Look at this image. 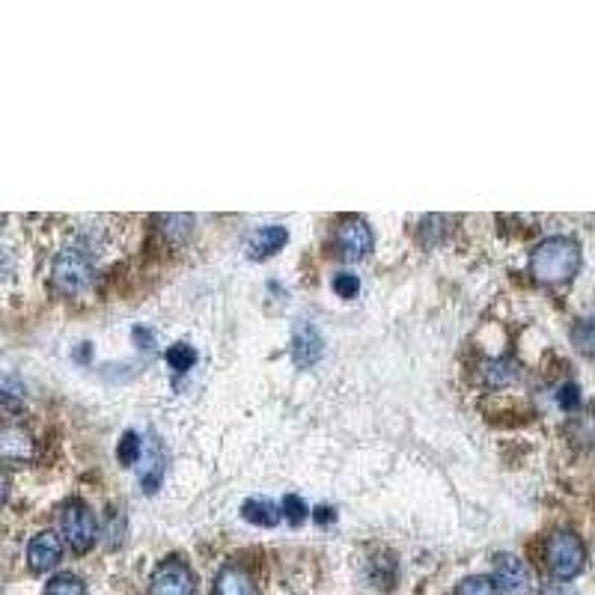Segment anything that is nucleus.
<instances>
[{
	"mask_svg": "<svg viewBox=\"0 0 595 595\" xmlns=\"http://www.w3.org/2000/svg\"><path fill=\"white\" fill-rule=\"evenodd\" d=\"M93 280V259L78 250V247H66L54 256V265H51V286L72 298L78 292H84Z\"/></svg>",
	"mask_w": 595,
	"mask_h": 595,
	"instance_id": "nucleus-3",
	"label": "nucleus"
},
{
	"mask_svg": "<svg viewBox=\"0 0 595 595\" xmlns=\"http://www.w3.org/2000/svg\"><path fill=\"white\" fill-rule=\"evenodd\" d=\"M45 595H87V587L78 575L66 572V575H54L45 587Z\"/></svg>",
	"mask_w": 595,
	"mask_h": 595,
	"instance_id": "nucleus-15",
	"label": "nucleus"
},
{
	"mask_svg": "<svg viewBox=\"0 0 595 595\" xmlns=\"http://www.w3.org/2000/svg\"><path fill=\"white\" fill-rule=\"evenodd\" d=\"M572 337L581 343L578 349H581L584 355H590V352H593V325H590V319H581V322H578V328L572 331Z\"/></svg>",
	"mask_w": 595,
	"mask_h": 595,
	"instance_id": "nucleus-22",
	"label": "nucleus"
},
{
	"mask_svg": "<svg viewBox=\"0 0 595 595\" xmlns=\"http://www.w3.org/2000/svg\"><path fill=\"white\" fill-rule=\"evenodd\" d=\"M60 530L69 542L72 551L84 554L96 545V536H99V524H96V515L90 512V506L84 500H69L60 512Z\"/></svg>",
	"mask_w": 595,
	"mask_h": 595,
	"instance_id": "nucleus-4",
	"label": "nucleus"
},
{
	"mask_svg": "<svg viewBox=\"0 0 595 595\" xmlns=\"http://www.w3.org/2000/svg\"><path fill=\"white\" fill-rule=\"evenodd\" d=\"M283 515H286L292 524H301V521L310 515V509H307V503H304L298 494H286V500H283Z\"/></svg>",
	"mask_w": 595,
	"mask_h": 595,
	"instance_id": "nucleus-20",
	"label": "nucleus"
},
{
	"mask_svg": "<svg viewBox=\"0 0 595 595\" xmlns=\"http://www.w3.org/2000/svg\"><path fill=\"white\" fill-rule=\"evenodd\" d=\"M60 557H63V542H60V536L51 533V530L36 533V536L30 539V545H27V563H30L33 572H48V569H54V566L60 563Z\"/></svg>",
	"mask_w": 595,
	"mask_h": 595,
	"instance_id": "nucleus-9",
	"label": "nucleus"
},
{
	"mask_svg": "<svg viewBox=\"0 0 595 595\" xmlns=\"http://www.w3.org/2000/svg\"><path fill=\"white\" fill-rule=\"evenodd\" d=\"M140 453H143V441L137 438V432H125L122 435V441H119L117 447V459L125 465V468H131L137 459H140Z\"/></svg>",
	"mask_w": 595,
	"mask_h": 595,
	"instance_id": "nucleus-16",
	"label": "nucleus"
},
{
	"mask_svg": "<svg viewBox=\"0 0 595 595\" xmlns=\"http://www.w3.org/2000/svg\"><path fill=\"white\" fill-rule=\"evenodd\" d=\"M167 363H170V369H176V372H188V369L197 363V352H194L188 343H176V346L167 349Z\"/></svg>",
	"mask_w": 595,
	"mask_h": 595,
	"instance_id": "nucleus-17",
	"label": "nucleus"
},
{
	"mask_svg": "<svg viewBox=\"0 0 595 595\" xmlns=\"http://www.w3.org/2000/svg\"><path fill=\"white\" fill-rule=\"evenodd\" d=\"M453 595H497V593H494V584H491V578H488V575H474V578H465V581L456 587V593Z\"/></svg>",
	"mask_w": 595,
	"mask_h": 595,
	"instance_id": "nucleus-18",
	"label": "nucleus"
},
{
	"mask_svg": "<svg viewBox=\"0 0 595 595\" xmlns=\"http://www.w3.org/2000/svg\"><path fill=\"white\" fill-rule=\"evenodd\" d=\"M241 515L256 527H274L280 521V506L268 497H250V500H244Z\"/></svg>",
	"mask_w": 595,
	"mask_h": 595,
	"instance_id": "nucleus-13",
	"label": "nucleus"
},
{
	"mask_svg": "<svg viewBox=\"0 0 595 595\" xmlns=\"http://www.w3.org/2000/svg\"><path fill=\"white\" fill-rule=\"evenodd\" d=\"M560 408L563 411H572V408H578V402H581V396H578V387L575 384H566L563 390H560Z\"/></svg>",
	"mask_w": 595,
	"mask_h": 595,
	"instance_id": "nucleus-23",
	"label": "nucleus"
},
{
	"mask_svg": "<svg viewBox=\"0 0 595 595\" xmlns=\"http://www.w3.org/2000/svg\"><path fill=\"white\" fill-rule=\"evenodd\" d=\"M584 563H587V548H584V542H581L578 533L557 530L548 539V545H545V566H548V572L557 581L578 578L584 572Z\"/></svg>",
	"mask_w": 595,
	"mask_h": 595,
	"instance_id": "nucleus-2",
	"label": "nucleus"
},
{
	"mask_svg": "<svg viewBox=\"0 0 595 595\" xmlns=\"http://www.w3.org/2000/svg\"><path fill=\"white\" fill-rule=\"evenodd\" d=\"M36 456V441L21 426H0V465H27Z\"/></svg>",
	"mask_w": 595,
	"mask_h": 595,
	"instance_id": "nucleus-8",
	"label": "nucleus"
},
{
	"mask_svg": "<svg viewBox=\"0 0 595 595\" xmlns=\"http://www.w3.org/2000/svg\"><path fill=\"white\" fill-rule=\"evenodd\" d=\"M194 593H197L194 572H191L182 560H176V557L164 560V563L152 572V578H149V595H194Z\"/></svg>",
	"mask_w": 595,
	"mask_h": 595,
	"instance_id": "nucleus-6",
	"label": "nucleus"
},
{
	"mask_svg": "<svg viewBox=\"0 0 595 595\" xmlns=\"http://www.w3.org/2000/svg\"><path fill=\"white\" fill-rule=\"evenodd\" d=\"M372 230L363 218H343L334 230V247L343 259L349 262H357L363 256H369L372 250Z\"/></svg>",
	"mask_w": 595,
	"mask_h": 595,
	"instance_id": "nucleus-7",
	"label": "nucleus"
},
{
	"mask_svg": "<svg viewBox=\"0 0 595 595\" xmlns=\"http://www.w3.org/2000/svg\"><path fill=\"white\" fill-rule=\"evenodd\" d=\"M334 292H337L340 298H357V292H360L357 274H337V277H334Z\"/></svg>",
	"mask_w": 595,
	"mask_h": 595,
	"instance_id": "nucleus-21",
	"label": "nucleus"
},
{
	"mask_svg": "<svg viewBox=\"0 0 595 595\" xmlns=\"http://www.w3.org/2000/svg\"><path fill=\"white\" fill-rule=\"evenodd\" d=\"M494 593L500 595H530L533 593V572L530 566L515 557V554H500L494 560V575H491Z\"/></svg>",
	"mask_w": 595,
	"mask_h": 595,
	"instance_id": "nucleus-5",
	"label": "nucleus"
},
{
	"mask_svg": "<svg viewBox=\"0 0 595 595\" xmlns=\"http://www.w3.org/2000/svg\"><path fill=\"white\" fill-rule=\"evenodd\" d=\"M542 595H578L569 584H560V581H554V584H548L545 590H542Z\"/></svg>",
	"mask_w": 595,
	"mask_h": 595,
	"instance_id": "nucleus-25",
	"label": "nucleus"
},
{
	"mask_svg": "<svg viewBox=\"0 0 595 595\" xmlns=\"http://www.w3.org/2000/svg\"><path fill=\"white\" fill-rule=\"evenodd\" d=\"M6 497H9V479L0 474V506L6 503Z\"/></svg>",
	"mask_w": 595,
	"mask_h": 595,
	"instance_id": "nucleus-26",
	"label": "nucleus"
},
{
	"mask_svg": "<svg viewBox=\"0 0 595 595\" xmlns=\"http://www.w3.org/2000/svg\"><path fill=\"white\" fill-rule=\"evenodd\" d=\"M313 518H316L319 524H331V521L337 518V512H334L331 506H316V509H313Z\"/></svg>",
	"mask_w": 595,
	"mask_h": 595,
	"instance_id": "nucleus-24",
	"label": "nucleus"
},
{
	"mask_svg": "<svg viewBox=\"0 0 595 595\" xmlns=\"http://www.w3.org/2000/svg\"><path fill=\"white\" fill-rule=\"evenodd\" d=\"M212 595H259L256 581L236 566H224L215 578V590Z\"/></svg>",
	"mask_w": 595,
	"mask_h": 595,
	"instance_id": "nucleus-12",
	"label": "nucleus"
},
{
	"mask_svg": "<svg viewBox=\"0 0 595 595\" xmlns=\"http://www.w3.org/2000/svg\"><path fill=\"white\" fill-rule=\"evenodd\" d=\"M581 271V244L569 236H551L530 253V274L545 286L569 283Z\"/></svg>",
	"mask_w": 595,
	"mask_h": 595,
	"instance_id": "nucleus-1",
	"label": "nucleus"
},
{
	"mask_svg": "<svg viewBox=\"0 0 595 595\" xmlns=\"http://www.w3.org/2000/svg\"><path fill=\"white\" fill-rule=\"evenodd\" d=\"M325 352V343H322V334L316 325H298L295 334H292V360L298 366H313Z\"/></svg>",
	"mask_w": 595,
	"mask_h": 595,
	"instance_id": "nucleus-10",
	"label": "nucleus"
},
{
	"mask_svg": "<svg viewBox=\"0 0 595 595\" xmlns=\"http://www.w3.org/2000/svg\"><path fill=\"white\" fill-rule=\"evenodd\" d=\"M286 241H289L286 227H277V224L262 227V230H256V233L250 236V241H247V256H250V259H268V256H274L277 250H283Z\"/></svg>",
	"mask_w": 595,
	"mask_h": 595,
	"instance_id": "nucleus-11",
	"label": "nucleus"
},
{
	"mask_svg": "<svg viewBox=\"0 0 595 595\" xmlns=\"http://www.w3.org/2000/svg\"><path fill=\"white\" fill-rule=\"evenodd\" d=\"M485 381L491 387H500V384H509L512 381V369L506 360H488L485 363Z\"/></svg>",
	"mask_w": 595,
	"mask_h": 595,
	"instance_id": "nucleus-19",
	"label": "nucleus"
},
{
	"mask_svg": "<svg viewBox=\"0 0 595 595\" xmlns=\"http://www.w3.org/2000/svg\"><path fill=\"white\" fill-rule=\"evenodd\" d=\"M24 405V384L21 378L0 372V411H18Z\"/></svg>",
	"mask_w": 595,
	"mask_h": 595,
	"instance_id": "nucleus-14",
	"label": "nucleus"
}]
</instances>
